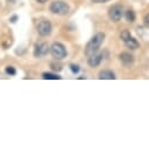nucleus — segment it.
<instances>
[{
	"mask_svg": "<svg viewBox=\"0 0 149 149\" xmlns=\"http://www.w3.org/2000/svg\"><path fill=\"white\" fill-rule=\"evenodd\" d=\"M125 17H126V20L128 21V22H134L135 21V13L132 11V10H128V11H126V13H125Z\"/></svg>",
	"mask_w": 149,
	"mask_h": 149,
	"instance_id": "nucleus-12",
	"label": "nucleus"
},
{
	"mask_svg": "<svg viewBox=\"0 0 149 149\" xmlns=\"http://www.w3.org/2000/svg\"><path fill=\"white\" fill-rule=\"evenodd\" d=\"M122 13H123V10H122L121 5H113L108 11V15H109L110 20L114 21V22H118L121 20Z\"/></svg>",
	"mask_w": 149,
	"mask_h": 149,
	"instance_id": "nucleus-4",
	"label": "nucleus"
},
{
	"mask_svg": "<svg viewBox=\"0 0 149 149\" xmlns=\"http://www.w3.org/2000/svg\"><path fill=\"white\" fill-rule=\"evenodd\" d=\"M103 40H104V34L103 33H96L89 40V42L87 44L86 49H85V54L87 56H89V55H93V54L97 53V51H99L100 46L102 45Z\"/></svg>",
	"mask_w": 149,
	"mask_h": 149,
	"instance_id": "nucleus-1",
	"label": "nucleus"
},
{
	"mask_svg": "<svg viewBox=\"0 0 149 149\" xmlns=\"http://www.w3.org/2000/svg\"><path fill=\"white\" fill-rule=\"evenodd\" d=\"M49 52V47L46 42H38L35 44V47H34V56L36 58H41V56H45L47 55Z\"/></svg>",
	"mask_w": 149,
	"mask_h": 149,
	"instance_id": "nucleus-6",
	"label": "nucleus"
},
{
	"mask_svg": "<svg viewBox=\"0 0 149 149\" xmlns=\"http://www.w3.org/2000/svg\"><path fill=\"white\" fill-rule=\"evenodd\" d=\"M129 36H130V33H129L128 31H123V32L120 34V38L122 39V41H125L126 39H128Z\"/></svg>",
	"mask_w": 149,
	"mask_h": 149,
	"instance_id": "nucleus-14",
	"label": "nucleus"
},
{
	"mask_svg": "<svg viewBox=\"0 0 149 149\" xmlns=\"http://www.w3.org/2000/svg\"><path fill=\"white\" fill-rule=\"evenodd\" d=\"M49 51H51V54L53 55V58H55L56 60H62L67 56L66 47L60 42H54L52 45V47L49 48Z\"/></svg>",
	"mask_w": 149,
	"mask_h": 149,
	"instance_id": "nucleus-3",
	"label": "nucleus"
},
{
	"mask_svg": "<svg viewBox=\"0 0 149 149\" xmlns=\"http://www.w3.org/2000/svg\"><path fill=\"white\" fill-rule=\"evenodd\" d=\"M123 42H125V44H126V46H127L128 48H130V49H136V48H139V46H140V44L137 42V40H136V39H134L132 35L129 36L128 39H126Z\"/></svg>",
	"mask_w": 149,
	"mask_h": 149,
	"instance_id": "nucleus-9",
	"label": "nucleus"
},
{
	"mask_svg": "<svg viewBox=\"0 0 149 149\" xmlns=\"http://www.w3.org/2000/svg\"><path fill=\"white\" fill-rule=\"evenodd\" d=\"M51 66H52V68H53V69H55V70H60V69H62V68H61V65H55V63H52Z\"/></svg>",
	"mask_w": 149,
	"mask_h": 149,
	"instance_id": "nucleus-16",
	"label": "nucleus"
},
{
	"mask_svg": "<svg viewBox=\"0 0 149 149\" xmlns=\"http://www.w3.org/2000/svg\"><path fill=\"white\" fill-rule=\"evenodd\" d=\"M120 60L122 63L128 66V65H132L134 62V56L129 53H122V54H120Z\"/></svg>",
	"mask_w": 149,
	"mask_h": 149,
	"instance_id": "nucleus-10",
	"label": "nucleus"
},
{
	"mask_svg": "<svg viewBox=\"0 0 149 149\" xmlns=\"http://www.w3.org/2000/svg\"><path fill=\"white\" fill-rule=\"evenodd\" d=\"M144 25H146L147 27H149V14H147V15L144 17Z\"/></svg>",
	"mask_w": 149,
	"mask_h": 149,
	"instance_id": "nucleus-17",
	"label": "nucleus"
},
{
	"mask_svg": "<svg viewBox=\"0 0 149 149\" xmlns=\"http://www.w3.org/2000/svg\"><path fill=\"white\" fill-rule=\"evenodd\" d=\"M99 79H101V80H114L115 79V74L111 70H108V69L101 70L99 73Z\"/></svg>",
	"mask_w": 149,
	"mask_h": 149,
	"instance_id": "nucleus-8",
	"label": "nucleus"
},
{
	"mask_svg": "<svg viewBox=\"0 0 149 149\" xmlns=\"http://www.w3.org/2000/svg\"><path fill=\"white\" fill-rule=\"evenodd\" d=\"M42 79H45V80H60L61 77L56 75V74H52V73H44Z\"/></svg>",
	"mask_w": 149,
	"mask_h": 149,
	"instance_id": "nucleus-11",
	"label": "nucleus"
},
{
	"mask_svg": "<svg viewBox=\"0 0 149 149\" xmlns=\"http://www.w3.org/2000/svg\"><path fill=\"white\" fill-rule=\"evenodd\" d=\"M69 67H70V70H72L74 74H75V73H79V70H80V67H79L78 65H74V63H72Z\"/></svg>",
	"mask_w": 149,
	"mask_h": 149,
	"instance_id": "nucleus-15",
	"label": "nucleus"
},
{
	"mask_svg": "<svg viewBox=\"0 0 149 149\" xmlns=\"http://www.w3.org/2000/svg\"><path fill=\"white\" fill-rule=\"evenodd\" d=\"M109 0H93V3H107Z\"/></svg>",
	"mask_w": 149,
	"mask_h": 149,
	"instance_id": "nucleus-18",
	"label": "nucleus"
},
{
	"mask_svg": "<svg viewBox=\"0 0 149 149\" xmlns=\"http://www.w3.org/2000/svg\"><path fill=\"white\" fill-rule=\"evenodd\" d=\"M38 3H40V4H45V3H47L48 0H36Z\"/></svg>",
	"mask_w": 149,
	"mask_h": 149,
	"instance_id": "nucleus-19",
	"label": "nucleus"
},
{
	"mask_svg": "<svg viewBox=\"0 0 149 149\" xmlns=\"http://www.w3.org/2000/svg\"><path fill=\"white\" fill-rule=\"evenodd\" d=\"M49 11L54 14H59V15H65L68 13L69 11V6L65 3L61 1V0H56V1H53L49 6Z\"/></svg>",
	"mask_w": 149,
	"mask_h": 149,
	"instance_id": "nucleus-2",
	"label": "nucleus"
},
{
	"mask_svg": "<svg viewBox=\"0 0 149 149\" xmlns=\"http://www.w3.org/2000/svg\"><path fill=\"white\" fill-rule=\"evenodd\" d=\"M102 56H103L102 53H95L93 55H89L88 56V65L91 67H93V68L97 67L101 63V61H102Z\"/></svg>",
	"mask_w": 149,
	"mask_h": 149,
	"instance_id": "nucleus-7",
	"label": "nucleus"
},
{
	"mask_svg": "<svg viewBox=\"0 0 149 149\" xmlns=\"http://www.w3.org/2000/svg\"><path fill=\"white\" fill-rule=\"evenodd\" d=\"M5 72H6V74H8V75H15V73H17V70L13 66H7Z\"/></svg>",
	"mask_w": 149,
	"mask_h": 149,
	"instance_id": "nucleus-13",
	"label": "nucleus"
},
{
	"mask_svg": "<svg viewBox=\"0 0 149 149\" xmlns=\"http://www.w3.org/2000/svg\"><path fill=\"white\" fill-rule=\"evenodd\" d=\"M36 31L41 36H47L52 32V24L48 20H41L36 25Z\"/></svg>",
	"mask_w": 149,
	"mask_h": 149,
	"instance_id": "nucleus-5",
	"label": "nucleus"
}]
</instances>
